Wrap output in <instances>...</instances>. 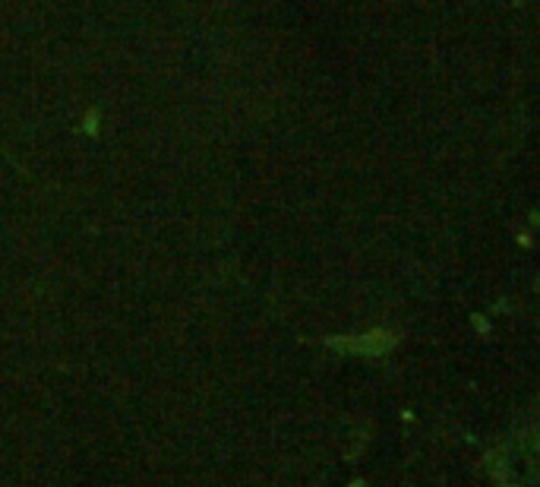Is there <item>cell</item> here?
Masks as SVG:
<instances>
[{"label":"cell","mask_w":540,"mask_h":487,"mask_svg":"<svg viewBox=\"0 0 540 487\" xmlns=\"http://www.w3.org/2000/svg\"><path fill=\"white\" fill-rule=\"evenodd\" d=\"M82 130H86L89 136L99 133V111H89V114H86V121H82Z\"/></svg>","instance_id":"cell-1"}]
</instances>
